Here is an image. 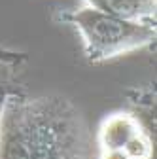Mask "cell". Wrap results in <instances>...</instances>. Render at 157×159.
I'll return each instance as SVG.
<instances>
[{"instance_id":"cell-4","label":"cell","mask_w":157,"mask_h":159,"mask_svg":"<svg viewBox=\"0 0 157 159\" xmlns=\"http://www.w3.org/2000/svg\"><path fill=\"white\" fill-rule=\"evenodd\" d=\"M85 6L96 8L114 17L127 21H148L155 23L157 0H83Z\"/></svg>"},{"instance_id":"cell-9","label":"cell","mask_w":157,"mask_h":159,"mask_svg":"<svg viewBox=\"0 0 157 159\" xmlns=\"http://www.w3.org/2000/svg\"><path fill=\"white\" fill-rule=\"evenodd\" d=\"M4 97H6V93H2V95H0V110H2V102H4Z\"/></svg>"},{"instance_id":"cell-1","label":"cell","mask_w":157,"mask_h":159,"mask_svg":"<svg viewBox=\"0 0 157 159\" xmlns=\"http://www.w3.org/2000/svg\"><path fill=\"white\" fill-rule=\"evenodd\" d=\"M0 159H93L89 125L66 97L6 93Z\"/></svg>"},{"instance_id":"cell-3","label":"cell","mask_w":157,"mask_h":159,"mask_svg":"<svg viewBox=\"0 0 157 159\" xmlns=\"http://www.w3.org/2000/svg\"><path fill=\"white\" fill-rule=\"evenodd\" d=\"M140 119L131 112H114L102 119L96 131V148L99 150H123L125 144L142 133Z\"/></svg>"},{"instance_id":"cell-6","label":"cell","mask_w":157,"mask_h":159,"mask_svg":"<svg viewBox=\"0 0 157 159\" xmlns=\"http://www.w3.org/2000/svg\"><path fill=\"white\" fill-rule=\"evenodd\" d=\"M15 65L11 63H6V61H0V95L2 93H8V84H10V80H11V74H13V68Z\"/></svg>"},{"instance_id":"cell-5","label":"cell","mask_w":157,"mask_h":159,"mask_svg":"<svg viewBox=\"0 0 157 159\" xmlns=\"http://www.w3.org/2000/svg\"><path fill=\"white\" fill-rule=\"evenodd\" d=\"M123 150L127 152V155L131 159H153V142H151V136L146 131H142L134 138H131Z\"/></svg>"},{"instance_id":"cell-8","label":"cell","mask_w":157,"mask_h":159,"mask_svg":"<svg viewBox=\"0 0 157 159\" xmlns=\"http://www.w3.org/2000/svg\"><path fill=\"white\" fill-rule=\"evenodd\" d=\"M99 159H131L125 150H99Z\"/></svg>"},{"instance_id":"cell-7","label":"cell","mask_w":157,"mask_h":159,"mask_svg":"<svg viewBox=\"0 0 157 159\" xmlns=\"http://www.w3.org/2000/svg\"><path fill=\"white\" fill-rule=\"evenodd\" d=\"M0 61H6V63H11V65H19L21 61H25V55L17 53V51H10V49H0Z\"/></svg>"},{"instance_id":"cell-2","label":"cell","mask_w":157,"mask_h":159,"mask_svg":"<svg viewBox=\"0 0 157 159\" xmlns=\"http://www.w3.org/2000/svg\"><path fill=\"white\" fill-rule=\"evenodd\" d=\"M59 17L74 25L82 34L83 53L91 63H102L151 46L157 36L155 23L127 21L91 6L61 13Z\"/></svg>"}]
</instances>
